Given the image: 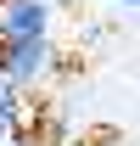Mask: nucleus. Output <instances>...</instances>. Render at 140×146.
Masks as SVG:
<instances>
[{
    "instance_id": "obj_1",
    "label": "nucleus",
    "mask_w": 140,
    "mask_h": 146,
    "mask_svg": "<svg viewBox=\"0 0 140 146\" xmlns=\"http://www.w3.org/2000/svg\"><path fill=\"white\" fill-rule=\"evenodd\" d=\"M0 73L11 90L34 96L62 73V51H56V39H11V45H0Z\"/></svg>"
},
{
    "instance_id": "obj_2",
    "label": "nucleus",
    "mask_w": 140,
    "mask_h": 146,
    "mask_svg": "<svg viewBox=\"0 0 140 146\" xmlns=\"http://www.w3.org/2000/svg\"><path fill=\"white\" fill-rule=\"evenodd\" d=\"M56 0H0V45L11 39H51Z\"/></svg>"
},
{
    "instance_id": "obj_3",
    "label": "nucleus",
    "mask_w": 140,
    "mask_h": 146,
    "mask_svg": "<svg viewBox=\"0 0 140 146\" xmlns=\"http://www.w3.org/2000/svg\"><path fill=\"white\" fill-rule=\"evenodd\" d=\"M106 6H118V11H140V0H106Z\"/></svg>"
}]
</instances>
